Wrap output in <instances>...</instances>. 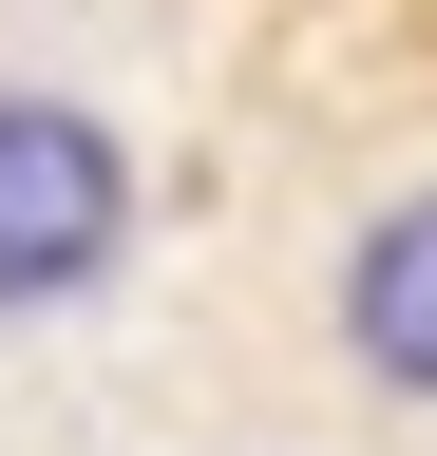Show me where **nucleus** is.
Here are the masks:
<instances>
[{
    "instance_id": "f257e3e1",
    "label": "nucleus",
    "mask_w": 437,
    "mask_h": 456,
    "mask_svg": "<svg viewBox=\"0 0 437 456\" xmlns=\"http://www.w3.org/2000/svg\"><path fill=\"white\" fill-rule=\"evenodd\" d=\"M304 342H323V399L380 437H437V171H380L343 191L304 266Z\"/></svg>"
},
{
    "instance_id": "f03ea898",
    "label": "nucleus",
    "mask_w": 437,
    "mask_h": 456,
    "mask_svg": "<svg viewBox=\"0 0 437 456\" xmlns=\"http://www.w3.org/2000/svg\"><path fill=\"white\" fill-rule=\"evenodd\" d=\"M115 248H134V152H115V114L20 77V95H0V323L115 285Z\"/></svg>"
},
{
    "instance_id": "7ed1b4c3",
    "label": "nucleus",
    "mask_w": 437,
    "mask_h": 456,
    "mask_svg": "<svg viewBox=\"0 0 437 456\" xmlns=\"http://www.w3.org/2000/svg\"><path fill=\"white\" fill-rule=\"evenodd\" d=\"M380 38L418 57V95H437V0H380Z\"/></svg>"
}]
</instances>
